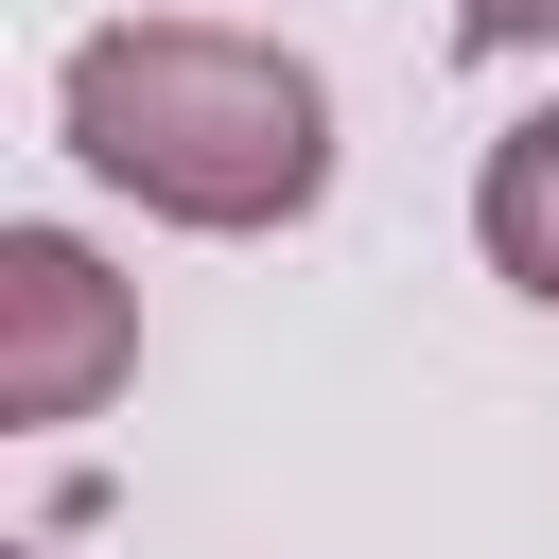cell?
Masks as SVG:
<instances>
[{
    "label": "cell",
    "instance_id": "1",
    "mask_svg": "<svg viewBox=\"0 0 559 559\" xmlns=\"http://www.w3.org/2000/svg\"><path fill=\"white\" fill-rule=\"evenodd\" d=\"M52 122L105 192H140L157 227H297L332 192V87L280 52V35H227V17H105L70 70H52Z\"/></svg>",
    "mask_w": 559,
    "mask_h": 559
},
{
    "label": "cell",
    "instance_id": "2",
    "mask_svg": "<svg viewBox=\"0 0 559 559\" xmlns=\"http://www.w3.org/2000/svg\"><path fill=\"white\" fill-rule=\"evenodd\" d=\"M140 367V297L70 245V227H0V419H87Z\"/></svg>",
    "mask_w": 559,
    "mask_h": 559
},
{
    "label": "cell",
    "instance_id": "3",
    "mask_svg": "<svg viewBox=\"0 0 559 559\" xmlns=\"http://www.w3.org/2000/svg\"><path fill=\"white\" fill-rule=\"evenodd\" d=\"M472 245H489L507 297L559 314V105H524V122L489 140V175H472Z\"/></svg>",
    "mask_w": 559,
    "mask_h": 559
},
{
    "label": "cell",
    "instance_id": "4",
    "mask_svg": "<svg viewBox=\"0 0 559 559\" xmlns=\"http://www.w3.org/2000/svg\"><path fill=\"white\" fill-rule=\"evenodd\" d=\"M454 52L507 70V52H559V0H454Z\"/></svg>",
    "mask_w": 559,
    "mask_h": 559
}]
</instances>
